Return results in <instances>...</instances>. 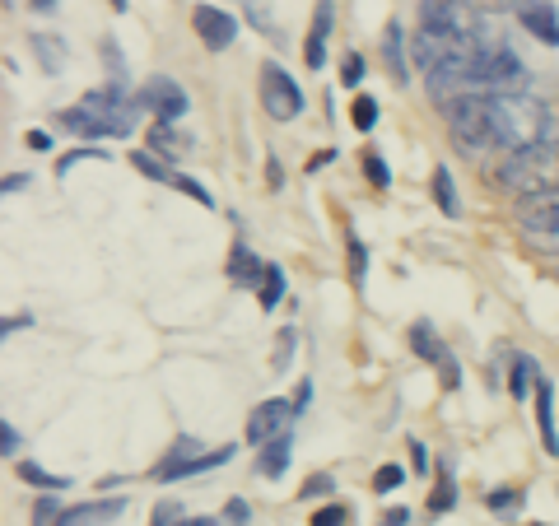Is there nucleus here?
I'll list each match as a JSON object with an SVG mask.
<instances>
[{
    "instance_id": "2f4dec72",
    "label": "nucleus",
    "mask_w": 559,
    "mask_h": 526,
    "mask_svg": "<svg viewBox=\"0 0 559 526\" xmlns=\"http://www.w3.org/2000/svg\"><path fill=\"white\" fill-rule=\"evenodd\" d=\"M401 480H406V471H401L396 461H387V466H378V475H373V494H392Z\"/></svg>"
},
{
    "instance_id": "f03ea898",
    "label": "nucleus",
    "mask_w": 559,
    "mask_h": 526,
    "mask_svg": "<svg viewBox=\"0 0 559 526\" xmlns=\"http://www.w3.org/2000/svg\"><path fill=\"white\" fill-rule=\"evenodd\" d=\"M443 117H448L452 145L462 149V154L480 159V154L499 149V140H494L490 94H466V98H457V103H448V108H443Z\"/></svg>"
},
{
    "instance_id": "1a4fd4ad",
    "label": "nucleus",
    "mask_w": 559,
    "mask_h": 526,
    "mask_svg": "<svg viewBox=\"0 0 559 526\" xmlns=\"http://www.w3.org/2000/svg\"><path fill=\"white\" fill-rule=\"evenodd\" d=\"M410 350L420 354V359H429V364H438L443 387H457V382H462V368H457V359L448 354V345L434 336V326H424V322L410 326Z\"/></svg>"
},
{
    "instance_id": "6ab92c4d",
    "label": "nucleus",
    "mask_w": 559,
    "mask_h": 526,
    "mask_svg": "<svg viewBox=\"0 0 559 526\" xmlns=\"http://www.w3.org/2000/svg\"><path fill=\"white\" fill-rule=\"evenodd\" d=\"M434 201H438V210H443L448 219L462 215V201H457V182H452V173L443 168V163L434 168Z\"/></svg>"
},
{
    "instance_id": "5fc2aeb1",
    "label": "nucleus",
    "mask_w": 559,
    "mask_h": 526,
    "mask_svg": "<svg viewBox=\"0 0 559 526\" xmlns=\"http://www.w3.org/2000/svg\"><path fill=\"white\" fill-rule=\"evenodd\" d=\"M112 5H117V10H126V0H112Z\"/></svg>"
},
{
    "instance_id": "20e7f679",
    "label": "nucleus",
    "mask_w": 559,
    "mask_h": 526,
    "mask_svg": "<svg viewBox=\"0 0 559 526\" xmlns=\"http://www.w3.org/2000/svg\"><path fill=\"white\" fill-rule=\"evenodd\" d=\"M261 108L271 112L275 122H294L303 112V89L289 80V70L280 61H266L261 66Z\"/></svg>"
},
{
    "instance_id": "864d4df0",
    "label": "nucleus",
    "mask_w": 559,
    "mask_h": 526,
    "mask_svg": "<svg viewBox=\"0 0 559 526\" xmlns=\"http://www.w3.org/2000/svg\"><path fill=\"white\" fill-rule=\"evenodd\" d=\"M187 526H224V517H196V522H187Z\"/></svg>"
},
{
    "instance_id": "c756f323",
    "label": "nucleus",
    "mask_w": 559,
    "mask_h": 526,
    "mask_svg": "<svg viewBox=\"0 0 559 526\" xmlns=\"http://www.w3.org/2000/svg\"><path fill=\"white\" fill-rule=\"evenodd\" d=\"M61 513H66V508L56 503V494H42V499L33 503V526H56L61 522Z\"/></svg>"
},
{
    "instance_id": "4be33fe9",
    "label": "nucleus",
    "mask_w": 559,
    "mask_h": 526,
    "mask_svg": "<svg viewBox=\"0 0 559 526\" xmlns=\"http://www.w3.org/2000/svg\"><path fill=\"white\" fill-rule=\"evenodd\" d=\"M33 52H38L47 75H56V70L66 66V47H61V38H52V33H38V38H33Z\"/></svg>"
},
{
    "instance_id": "a878e982",
    "label": "nucleus",
    "mask_w": 559,
    "mask_h": 526,
    "mask_svg": "<svg viewBox=\"0 0 559 526\" xmlns=\"http://www.w3.org/2000/svg\"><path fill=\"white\" fill-rule=\"evenodd\" d=\"M19 480H28V485H38V489H70L66 475H47L33 461H19Z\"/></svg>"
},
{
    "instance_id": "5701e85b",
    "label": "nucleus",
    "mask_w": 559,
    "mask_h": 526,
    "mask_svg": "<svg viewBox=\"0 0 559 526\" xmlns=\"http://www.w3.org/2000/svg\"><path fill=\"white\" fill-rule=\"evenodd\" d=\"M536 382H541V373H536L532 359H527V354H513V378H508V392L527 396V392H536Z\"/></svg>"
},
{
    "instance_id": "ddd939ff",
    "label": "nucleus",
    "mask_w": 559,
    "mask_h": 526,
    "mask_svg": "<svg viewBox=\"0 0 559 526\" xmlns=\"http://www.w3.org/2000/svg\"><path fill=\"white\" fill-rule=\"evenodd\" d=\"M126 513V499H94V503H75L61 513L56 526H112Z\"/></svg>"
},
{
    "instance_id": "c03bdc74",
    "label": "nucleus",
    "mask_w": 559,
    "mask_h": 526,
    "mask_svg": "<svg viewBox=\"0 0 559 526\" xmlns=\"http://www.w3.org/2000/svg\"><path fill=\"white\" fill-rule=\"evenodd\" d=\"M24 187H28V173H19V177L10 173V177H5V196H19Z\"/></svg>"
},
{
    "instance_id": "e433bc0d",
    "label": "nucleus",
    "mask_w": 559,
    "mask_h": 526,
    "mask_svg": "<svg viewBox=\"0 0 559 526\" xmlns=\"http://www.w3.org/2000/svg\"><path fill=\"white\" fill-rule=\"evenodd\" d=\"M350 275H355V284H364V275H369V252L359 238H350Z\"/></svg>"
},
{
    "instance_id": "f8f14e48",
    "label": "nucleus",
    "mask_w": 559,
    "mask_h": 526,
    "mask_svg": "<svg viewBox=\"0 0 559 526\" xmlns=\"http://www.w3.org/2000/svg\"><path fill=\"white\" fill-rule=\"evenodd\" d=\"M331 24H336V5H331V0H317L313 28H308V38H303V61H308V70H322V66H327Z\"/></svg>"
},
{
    "instance_id": "58836bf2",
    "label": "nucleus",
    "mask_w": 559,
    "mask_h": 526,
    "mask_svg": "<svg viewBox=\"0 0 559 526\" xmlns=\"http://www.w3.org/2000/svg\"><path fill=\"white\" fill-rule=\"evenodd\" d=\"M345 522H350V508H341V503H331V508L313 513V522H308V526H345Z\"/></svg>"
},
{
    "instance_id": "f3484780",
    "label": "nucleus",
    "mask_w": 559,
    "mask_h": 526,
    "mask_svg": "<svg viewBox=\"0 0 559 526\" xmlns=\"http://www.w3.org/2000/svg\"><path fill=\"white\" fill-rule=\"evenodd\" d=\"M261 275H266V266H261V261L252 257L243 243L233 247V252H229V280H238V284H261Z\"/></svg>"
},
{
    "instance_id": "423d86ee",
    "label": "nucleus",
    "mask_w": 559,
    "mask_h": 526,
    "mask_svg": "<svg viewBox=\"0 0 559 526\" xmlns=\"http://www.w3.org/2000/svg\"><path fill=\"white\" fill-rule=\"evenodd\" d=\"M136 108L140 112H154V117H159V122H182V117H187V94H182V84L178 80H168V75H154L150 84H145V89H136Z\"/></svg>"
},
{
    "instance_id": "c85d7f7f",
    "label": "nucleus",
    "mask_w": 559,
    "mask_h": 526,
    "mask_svg": "<svg viewBox=\"0 0 559 526\" xmlns=\"http://www.w3.org/2000/svg\"><path fill=\"white\" fill-rule=\"evenodd\" d=\"M350 117H355V131H373V126H378V98L359 94V98H355V112H350Z\"/></svg>"
},
{
    "instance_id": "473e14b6",
    "label": "nucleus",
    "mask_w": 559,
    "mask_h": 526,
    "mask_svg": "<svg viewBox=\"0 0 559 526\" xmlns=\"http://www.w3.org/2000/svg\"><path fill=\"white\" fill-rule=\"evenodd\" d=\"M173 187H178L182 191V196H191V201H196V205H205V210H210V205H215V196H210V191H205L201 187V182H196V177H173Z\"/></svg>"
},
{
    "instance_id": "7c9ffc66",
    "label": "nucleus",
    "mask_w": 559,
    "mask_h": 526,
    "mask_svg": "<svg viewBox=\"0 0 559 526\" xmlns=\"http://www.w3.org/2000/svg\"><path fill=\"white\" fill-rule=\"evenodd\" d=\"M331 494H336V480H331L327 471L308 475V480H303V489H299V499H331Z\"/></svg>"
},
{
    "instance_id": "9b49d317",
    "label": "nucleus",
    "mask_w": 559,
    "mask_h": 526,
    "mask_svg": "<svg viewBox=\"0 0 559 526\" xmlns=\"http://www.w3.org/2000/svg\"><path fill=\"white\" fill-rule=\"evenodd\" d=\"M518 19H522V28H527L536 42L559 47V10L550 5V0H522V5H518Z\"/></svg>"
},
{
    "instance_id": "6e6d98bb",
    "label": "nucleus",
    "mask_w": 559,
    "mask_h": 526,
    "mask_svg": "<svg viewBox=\"0 0 559 526\" xmlns=\"http://www.w3.org/2000/svg\"><path fill=\"white\" fill-rule=\"evenodd\" d=\"M536 526H546V522H536Z\"/></svg>"
},
{
    "instance_id": "09e8293b",
    "label": "nucleus",
    "mask_w": 559,
    "mask_h": 526,
    "mask_svg": "<svg viewBox=\"0 0 559 526\" xmlns=\"http://www.w3.org/2000/svg\"><path fill=\"white\" fill-rule=\"evenodd\" d=\"M28 145H33V149H52V140H47L42 131H28Z\"/></svg>"
},
{
    "instance_id": "aec40b11",
    "label": "nucleus",
    "mask_w": 559,
    "mask_h": 526,
    "mask_svg": "<svg viewBox=\"0 0 559 526\" xmlns=\"http://www.w3.org/2000/svg\"><path fill=\"white\" fill-rule=\"evenodd\" d=\"M131 163H136L145 177H154V182H164V187H173V177H178V168L164 159H154V149H131Z\"/></svg>"
},
{
    "instance_id": "39448f33",
    "label": "nucleus",
    "mask_w": 559,
    "mask_h": 526,
    "mask_svg": "<svg viewBox=\"0 0 559 526\" xmlns=\"http://www.w3.org/2000/svg\"><path fill=\"white\" fill-rule=\"evenodd\" d=\"M518 224L532 243H555L559 238V191H536L518 201Z\"/></svg>"
},
{
    "instance_id": "393cba45",
    "label": "nucleus",
    "mask_w": 559,
    "mask_h": 526,
    "mask_svg": "<svg viewBox=\"0 0 559 526\" xmlns=\"http://www.w3.org/2000/svg\"><path fill=\"white\" fill-rule=\"evenodd\" d=\"M150 145H154V154H164V149H168V159H178L182 149H191V140H187V135H178L168 122H159V126H154V135H150Z\"/></svg>"
},
{
    "instance_id": "2eb2a0df",
    "label": "nucleus",
    "mask_w": 559,
    "mask_h": 526,
    "mask_svg": "<svg viewBox=\"0 0 559 526\" xmlns=\"http://www.w3.org/2000/svg\"><path fill=\"white\" fill-rule=\"evenodd\" d=\"M289 452H294V438H289V429H285L280 438H271V443L261 447L257 475H266V480H280V475L289 471Z\"/></svg>"
},
{
    "instance_id": "bb28decb",
    "label": "nucleus",
    "mask_w": 559,
    "mask_h": 526,
    "mask_svg": "<svg viewBox=\"0 0 559 526\" xmlns=\"http://www.w3.org/2000/svg\"><path fill=\"white\" fill-rule=\"evenodd\" d=\"M485 503H490V513H499V517H513L522 508V489H490L485 494Z\"/></svg>"
},
{
    "instance_id": "49530a36",
    "label": "nucleus",
    "mask_w": 559,
    "mask_h": 526,
    "mask_svg": "<svg viewBox=\"0 0 559 526\" xmlns=\"http://www.w3.org/2000/svg\"><path fill=\"white\" fill-rule=\"evenodd\" d=\"M406 522H410V513H406V508H392V513L382 517L378 526H406Z\"/></svg>"
},
{
    "instance_id": "37998d69",
    "label": "nucleus",
    "mask_w": 559,
    "mask_h": 526,
    "mask_svg": "<svg viewBox=\"0 0 559 526\" xmlns=\"http://www.w3.org/2000/svg\"><path fill=\"white\" fill-rule=\"evenodd\" d=\"M410 466H415V471H429V457H424V447L420 443H410Z\"/></svg>"
},
{
    "instance_id": "de8ad7c7",
    "label": "nucleus",
    "mask_w": 559,
    "mask_h": 526,
    "mask_svg": "<svg viewBox=\"0 0 559 526\" xmlns=\"http://www.w3.org/2000/svg\"><path fill=\"white\" fill-rule=\"evenodd\" d=\"M266 182H271V187H280V182H285V168H280V163H266Z\"/></svg>"
},
{
    "instance_id": "a18cd8bd",
    "label": "nucleus",
    "mask_w": 559,
    "mask_h": 526,
    "mask_svg": "<svg viewBox=\"0 0 559 526\" xmlns=\"http://www.w3.org/2000/svg\"><path fill=\"white\" fill-rule=\"evenodd\" d=\"M331 154H336V149H317L313 159H308V173H317V168H327V163H331Z\"/></svg>"
},
{
    "instance_id": "4468645a",
    "label": "nucleus",
    "mask_w": 559,
    "mask_h": 526,
    "mask_svg": "<svg viewBox=\"0 0 559 526\" xmlns=\"http://www.w3.org/2000/svg\"><path fill=\"white\" fill-rule=\"evenodd\" d=\"M536 424H541L546 452H550V457H559V433H555V387H550L546 373H541V382H536Z\"/></svg>"
},
{
    "instance_id": "6e6552de",
    "label": "nucleus",
    "mask_w": 559,
    "mask_h": 526,
    "mask_svg": "<svg viewBox=\"0 0 559 526\" xmlns=\"http://www.w3.org/2000/svg\"><path fill=\"white\" fill-rule=\"evenodd\" d=\"M294 419V401H285V396H271V401H261L252 415H247V443L266 447L271 438H280L285 433V424Z\"/></svg>"
},
{
    "instance_id": "f257e3e1",
    "label": "nucleus",
    "mask_w": 559,
    "mask_h": 526,
    "mask_svg": "<svg viewBox=\"0 0 559 526\" xmlns=\"http://www.w3.org/2000/svg\"><path fill=\"white\" fill-rule=\"evenodd\" d=\"M499 187L518 191V196H536V191H559V145L555 140H536L499 163Z\"/></svg>"
},
{
    "instance_id": "603ef678",
    "label": "nucleus",
    "mask_w": 559,
    "mask_h": 526,
    "mask_svg": "<svg viewBox=\"0 0 559 526\" xmlns=\"http://www.w3.org/2000/svg\"><path fill=\"white\" fill-rule=\"evenodd\" d=\"M19 326H28V317H5V336H14Z\"/></svg>"
},
{
    "instance_id": "f704fd0d",
    "label": "nucleus",
    "mask_w": 559,
    "mask_h": 526,
    "mask_svg": "<svg viewBox=\"0 0 559 526\" xmlns=\"http://www.w3.org/2000/svg\"><path fill=\"white\" fill-rule=\"evenodd\" d=\"M359 80H364V56H359V52H345V61H341V84H345V89H355Z\"/></svg>"
},
{
    "instance_id": "8fccbe9b",
    "label": "nucleus",
    "mask_w": 559,
    "mask_h": 526,
    "mask_svg": "<svg viewBox=\"0 0 559 526\" xmlns=\"http://www.w3.org/2000/svg\"><path fill=\"white\" fill-rule=\"evenodd\" d=\"M476 5H485V10H508V5H522V0H476Z\"/></svg>"
},
{
    "instance_id": "a211bd4d",
    "label": "nucleus",
    "mask_w": 559,
    "mask_h": 526,
    "mask_svg": "<svg viewBox=\"0 0 559 526\" xmlns=\"http://www.w3.org/2000/svg\"><path fill=\"white\" fill-rule=\"evenodd\" d=\"M56 126L70 135H108L103 131V122H98L89 108H66V112H56Z\"/></svg>"
},
{
    "instance_id": "72a5a7b5",
    "label": "nucleus",
    "mask_w": 559,
    "mask_h": 526,
    "mask_svg": "<svg viewBox=\"0 0 559 526\" xmlns=\"http://www.w3.org/2000/svg\"><path fill=\"white\" fill-rule=\"evenodd\" d=\"M364 177H369L373 187H387V182H392V173H387V163H382L378 149H369V154H364Z\"/></svg>"
},
{
    "instance_id": "4c0bfd02",
    "label": "nucleus",
    "mask_w": 559,
    "mask_h": 526,
    "mask_svg": "<svg viewBox=\"0 0 559 526\" xmlns=\"http://www.w3.org/2000/svg\"><path fill=\"white\" fill-rule=\"evenodd\" d=\"M224 522H229V526H247V522H252V503H247V499H229V503H224Z\"/></svg>"
},
{
    "instance_id": "79ce46f5",
    "label": "nucleus",
    "mask_w": 559,
    "mask_h": 526,
    "mask_svg": "<svg viewBox=\"0 0 559 526\" xmlns=\"http://www.w3.org/2000/svg\"><path fill=\"white\" fill-rule=\"evenodd\" d=\"M308 401H313V382H299V392H294V419L308 410Z\"/></svg>"
},
{
    "instance_id": "c9c22d12",
    "label": "nucleus",
    "mask_w": 559,
    "mask_h": 526,
    "mask_svg": "<svg viewBox=\"0 0 559 526\" xmlns=\"http://www.w3.org/2000/svg\"><path fill=\"white\" fill-rule=\"evenodd\" d=\"M294 331H280V345H275V354H271V364H275V373H285L289 368V359H294Z\"/></svg>"
},
{
    "instance_id": "dca6fc26",
    "label": "nucleus",
    "mask_w": 559,
    "mask_h": 526,
    "mask_svg": "<svg viewBox=\"0 0 559 526\" xmlns=\"http://www.w3.org/2000/svg\"><path fill=\"white\" fill-rule=\"evenodd\" d=\"M382 56H387V70H392V84H410V66H406V38H401V24H387L382 33Z\"/></svg>"
},
{
    "instance_id": "ea45409f",
    "label": "nucleus",
    "mask_w": 559,
    "mask_h": 526,
    "mask_svg": "<svg viewBox=\"0 0 559 526\" xmlns=\"http://www.w3.org/2000/svg\"><path fill=\"white\" fill-rule=\"evenodd\" d=\"M80 159H112V154H103V149H75V154H66V159L56 163V173H70V163H80Z\"/></svg>"
},
{
    "instance_id": "9d476101",
    "label": "nucleus",
    "mask_w": 559,
    "mask_h": 526,
    "mask_svg": "<svg viewBox=\"0 0 559 526\" xmlns=\"http://www.w3.org/2000/svg\"><path fill=\"white\" fill-rule=\"evenodd\" d=\"M191 28H196V38H201L210 52H224V47L238 38V24H233V14L215 10V5H196V10H191Z\"/></svg>"
},
{
    "instance_id": "0eeeda50",
    "label": "nucleus",
    "mask_w": 559,
    "mask_h": 526,
    "mask_svg": "<svg viewBox=\"0 0 559 526\" xmlns=\"http://www.w3.org/2000/svg\"><path fill=\"white\" fill-rule=\"evenodd\" d=\"M420 28H434V33H448V38H476L471 10L462 0H420Z\"/></svg>"
},
{
    "instance_id": "b1692460",
    "label": "nucleus",
    "mask_w": 559,
    "mask_h": 526,
    "mask_svg": "<svg viewBox=\"0 0 559 526\" xmlns=\"http://www.w3.org/2000/svg\"><path fill=\"white\" fill-rule=\"evenodd\" d=\"M452 503H457V480H452V466L443 461L438 466V489H434V499H429V513H448Z\"/></svg>"
},
{
    "instance_id": "412c9836",
    "label": "nucleus",
    "mask_w": 559,
    "mask_h": 526,
    "mask_svg": "<svg viewBox=\"0 0 559 526\" xmlns=\"http://www.w3.org/2000/svg\"><path fill=\"white\" fill-rule=\"evenodd\" d=\"M257 298H261V308L266 312L280 308V298H285V270L266 266V275H261V284H257Z\"/></svg>"
},
{
    "instance_id": "3c124183",
    "label": "nucleus",
    "mask_w": 559,
    "mask_h": 526,
    "mask_svg": "<svg viewBox=\"0 0 559 526\" xmlns=\"http://www.w3.org/2000/svg\"><path fill=\"white\" fill-rule=\"evenodd\" d=\"M28 5H33V10H38V14H52L56 5H61V0H28Z\"/></svg>"
},
{
    "instance_id": "cd10ccee",
    "label": "nucleus",
    "mask_w": 559,
    "mask_h": 526,
    "mask_svg": "<svg viewBox=\"0 0 559 526\" xmlns=\"http://www.w3.org/2000/svg\"><path fill=\"white\" fill-rule=\"evenodd\" d=\"M150 526H187V513H182V503H178V499H159V503H154Z\"/></svg>"
},
{
    "instance_id": "7ed1b4c3",
    "label": "nucleus",
    "mask_w": 559,
    "mask_h": 526,
    "mask_svg": "<svg viewBox=\"0 0 559 526\" xmlns=\"http://www.w3.org/2000/svg\"><path fill=\"white\" fill-rule=\"evenodd\" d=\"M527 66H522L518 56L499 47V42L485 38V52H480V89L494 98H522L527 94Z\"/></svg>"
},
{
    "instance_id": "a19ab883",
    "label": "nucleus",
    "mask_w": 559,
    "mask_h": 526,
    "mask_svg": "<svg viewBox=\"0 0 559 526\" xmlns=\"http://www.w3.org/2000/svg\"><path fill=\"white\" fill-rule=\"evenodd\" d=\"M0 452L5 457H19V433H14V424H0Z\"/></svg>"
}]
</instances>
